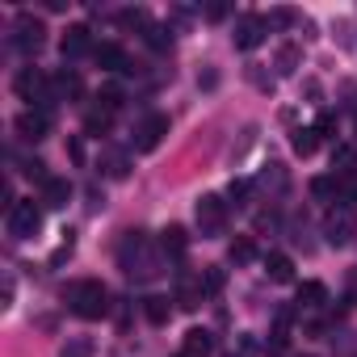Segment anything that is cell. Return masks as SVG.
Here are the masks:
<instances>
[{
	"mask_svg": "<svg viewBox=\"0 0 357 357\" xmlns=\"http://www.w3.org/2000/svg\"><path fill=\"white\" fill-rule=\"evenodd\" d=\"M68 303H72V311H76L80 319H101V315L109 311V290L89 278V282H76V286L68 290Z\"/></svg>",
	"mask_w": 357,
	"mask_h": 357,
	"instance_id": "6da1fadb",
	"label": "cell"
},
{
	"mask_svg": "<svg viewBox=\"0 0 357 357\" xmlns=\"http://www.w3.org/2000/svg\"><path fill=\"white\" fill-rule=\"evenodd\" d=\"M118 257H122V269L130 273V278H155L160 269H155V257L147 252V240L139 236V231H126V240H122V248H118Z\"/></svg>",
	"mask_w": 357,
	"mask_h": 357,
	"instance_id": "7a4b0ae2",
	"label": "cell"
},
{
	"mask_svg": "<svg viewBox=\"0 0 357 357\" xmlns=\"http://www.w3.org/2000/svg\"><path fill=\"white\" fill-rule=\"evenodd\" d=\"M194 219H198L202 236H223V227H227V202L219 194H202L198 206H194Z\"/></svg>",
	"mask_w": 357,
	"mask_h": 357,
	"instance_id": "3957f363",
	"label": "cell"
},
{
	"mask_svg": "<svg viewBox=\"0 0 357 357\" xmlns=\"http://www.w3.org/2000/svg\"><path fill=\"white\" fill-rule=\"evenodd\" d=\"M38 227H43V211H38L34 202H17V206L9 211V236H13V240H34Z\"/></svg>",
	"mask_w": 357,
	"mask_h": 357,
	"instance_id": "277c9868",
	"label": "cell"
},
{
	"mask_svg": "<svg viewBox=\"0 0 357 357\" xmlns=\"http://www.w3.org/2000/svg\"><path fill=\"white\" fill-rule=\"evenodd\" d=\"M353 231H357V219H353V211H349V206L328 211V219H324V240H328L332 248H344V244L353 240Z\"/></svg>",
	"mask_w": 357,
	"mask_h": 357,
	"instance_id": "5b68a950",
	"label": "cell"
},
{
	"mask_svg": "<svg viewBox=\"0 0 357 357\" xmlns=\"http://www.w3.org/2000/svg\"><path fill=\"white\" fill-rule=\"evenodd\" d=\"M13 30H17V34H13L17 51H26V55L43 51V43H47V26H43L34 13H17V26H13Z\"/></svg>",
	"mask_w": 357,
	"mask_h": 357,
	"instance_id": "8992f818",
	"label": "cell"
},
{
	"mask_svg": "<svg viewBox=\"0 0 357 357\" xmlns=\"http://www.w3.org/2000/svg\"><path fill=\"white\" fill-rule=\"evenodd\" d=\"M164 135H168V118H164V114H147V118L139 122V130H135V147H139V151H155V147L164 143Z\"/></svg>",
	"mask_w": 357,
	"mask_h": 357,
	"instance_id": "52a82bcc",
	"label": "cell"
},
{
	"mask_svg": "<svg viewBox=\"0 0 357 357\" xmlns=\"http://www.w3.org/2000/svg\"><path fill=\"white\" fill-rule=\"evenodd\" d=\"M265 30H269L265 17H257V13L240 17V22H236V47H240V51H257V47L265 43Z\"/></svg>",
	"mask_w": 357,
	"mask_h": 357,
	"instance_id": "ba28073f",
	"label": "cell"
},
{
	"mask_svg": "<svg viewBox=\"0 0 357 357\" xmlns=\"http://www.w3.org/2000/svg\"><path fill=\"white\" fill-rule=\"evenodd\" d=\"M47 130H51V114H47V109H26V114L17 118V135H22L26 143L47 139Z\"/></svg>",
	"mask_w": 357,
	"mask_h": 357,
	"instance_id": "9c48e42d",
	"label": "cell"
},
{
	"mask_svg": "<svg viewBox=\"0 0 357 357\" xmlns=\"http://www.w3.org/2000/svg\"><path fill=\"white\" fill-rule=\"evenodd\" d=\"M215 353V336L206 328H190L181 340V357H211Z\"/></svg>",
	"mask_w": 357,
	"mask_h": 357,
	"instance_id": "30bf717a",
	"label": "cell"
},
{
	"mask_svg": "<svg viewBox=\"0 0 357 357\" xmlns=\"http://www.w3.org/2000/svg\"><path fill=\"white\" fill-rule=\"evenodd\" d=\"M160 248H164V257L181 261V257H185V248H190V236H185V227H181V223L164 227V231H160Z\"/></svg>",
	"mask_w": 357,
	"mask_h": 357,
	"instance_id": "8fae6325",
	"label": "cell"
},
{
	"mask_svg": "<svg viewBox=\"0 0 357 357\" xmlns=\"http://www.w3.org/2000/svg\"><path fill=\"white\" fill-rule=\"evenodd\" d=\"M93 55H97V63L109 68V72H130V59H126V51H122L118 43H101V47H93Z\"/></svg>",
	"mask_w": 357,
	"mask_h": 357,
	"instance_id": "7c38bea8",
	"label": "cell"
},
{
	"mask_svg": "<svg viewBox=\"0 0 357 357\" xmlns=\"http://www.w3.org/2000/svg\"><path fill=\"white\" fill-rule=\"evenodd\" d=\"M68 198H72V185L63 181V176H51V181L43 185V202H47L51 211H63V206H68Z\"/></svg>",
	"mask_w": 357,
	"mask_h": 357,
	"instance_id": "4fadbf2b",
	"label": "cell"
},
{
	"mask_svg": "<svg viewBox=\"0 0 357 357\" xmlns=\"http://www.w3.org/2000/svg\"><path fill=\"white\" fill-rule=\"evenodd\" d=\"M93 47V38H89V26H72L68 34H63V59H76V55H84Z\"/></svg>",
	"mask_w": 357,
	"mask_h": 357,
	"instance_id": "5bb4252c",
	"label": "cell"
},
{
	"mask_svg": "<svg viewBox=\"0 0 357 357\" xmlns=\"http://www.w3.org/2000/svg\"><path fill=\"white\" fill-rule=\"evenodd\" d=\"M328 303V286L324 282H303L298 286V311H315Z\"/></svg>",
	"mask_w": 357,
	"mask_h": 357,
	"instance_id": "9a60e30c",
	"label": "cell"
},
{
	"mask_svg": "<svg viewBox=\"0 0 357 357\" xmlns=\"http://www.w3.org/2000/svg\"><path fill=\"white\" fill-rule=\"evenodd\" d=\"M51 93H55V101H68V97H80V93H84V84H80V76H76V72H59V76L51 80Z\"/></svg>",
	"mask_w": 357,
	"mask_h": 357,
	"instance_id": "2e32d148",
	"label": "cell"
},
{
	"mask_svg": "<svg viewBox=\"0 0 357 357\" xmlns=\"http://www.w3.org/2000/svg\"><path fill=\"white\" fill-rule=\"evenodd\" d=\"M265 269H269L273 282H294V261H290L286 252H269V257H265Z\"/></svg>",
	"mask_w": 357,
	"mask_h": 357,
	"instance_id": "e0dca14e",
	"label": "cell"
},
{
	"mask_svg": "<svg viewBox=\"0 0 357 357\" xmlns=\"http://www.w3.org/2000/svg\"><path fill=\"white\" fill-rule=\"evenodd\" d=\"M290 147H294L298 155H311V151L319 147V130H315V126H298V130L290 135Z\"/></svg>",
	"mask_w": 357,
	"mask_h": 357,
	"instance_id": "ac0fdd59",
	"label": "cell"
},
{
	"mask_svg": "<svg viewBox=\"0 0 357 357\" xmlns=\"http://www.w3.org/2000/svg\"><path fill=\"white\" fill-rule=\"evenodd\" d=\"M143 315L160 328V324H168V315H172V307H168V298H160V294H147L143 298Z\"/></svg>",
	"mask_w": 357,
	"mask_h": 357,
	"instance_id": "d6986e66",
	"label": "cell"
},
{
	"mask_svg": "<svg viewBox=\"0 0 357 357\" xmlns=\"http://www.w3.org/2000/svg\"><path fill=\"white\" fill-rule=\"evenodd\" d=\"M311 194L324 198V202H336V198H340V181H336V176H315V181H311Z\"/></svg>",
	"mask_w": 357,
	"mask_h": 357,
	"instance_id": "ffe728a7",
	"label": "cell"
},
{
	"mask_svg": "<svg viewBox=\"0 0 357 357\" xmlns=\"http://www.w3.org/2000/svg\"><path fill=\"white\" fill-rule=\"evenodd\" d=\"M176 303H181L185 311H194V307L202 303V286H194V282H185V278H181V286H176Z\"/></svg>",
	"mask_w": 357,
	"mask_h": 357,
	"instance_id": "44dd1931",
	"label": "cell"
},
{
	"mask_svg": "<svg viewBox=\"0 0 357 357\" xmlns=\"http://www.w3.org/2000/svg\"><path fill=\"white\" fill-rule=\"evenodd\" d=\"M298 59H303V51H298L294 43H286V47L278 51V72H282V76H290V72L298 68Z\"/></svg>",
	"mask_w": 357,
	"mask_h": 357,
	"instance_id": "7402d4cb",
	"label": "cell"
},
{
	"mask_svg": "<svg viewBox=\"0 0 357 357\" xmlns=\"http://www.w3.org/2000/svg\"><path fill=\"white\" fill-rule=\"evenodd\" d=\"M227 257H231L236 265H248V261L257 257V248H252V240H248V236H240V240H231V248H227Z\"/></svg>",
	"mask_w": 357,
	"mask_h": 357,
	"instance_id": "603a6c76",
	"label": "cell"
},
{
	"mask_svg": "<svg viewBox=\"0 0 357 357\" xmlns=\"http://www.w3.org/2000/svg\"><path fill=\"white\" fill-rule=\"evenodd\" d=\"M198 286H202V294H219V290L227 286V273H223L219 265H211V269L202 273V282H198Z\"/></svg>",
	"mask_w": 357,
	"mask_h": 357,
	"instance_id": "cb8c5ba5",
	"label": "cell"
},
{
	"mask_svg": "<svg viewBox=\"0 0 357 357\" xmlns=\"http://www.w3.org/2000/svg\"><path fill=\"white\" fill-rule=\"evenodd\" d=\"M97 101H101L105 114H114V109L122 105V89H118V84H101V89H97Z\"/></svg>",
	"mask_w": 357,
	"mask_h": 357,
	"instance_id": "d4e9b609",
	"label": "cell"
},
{
	"mask_svg": "<svg viewBox=\"0 0 357 357\" xmlns=\"http://www.w3.org/2000/svg\"><path fill=\"white\" fill-rule=\"evenodd\" d=\"M84 130H89V135H97V139H101V135H105V130H109V114H105V109H93V114H89V118H84Z\"/></svg>",
	"mask_w": 357,
	"mask_h": 357,
	"instance_id": "484cf974",
	"label": "cell"
},
{
	"mask_svg": "<svg viewBox=\"0 0 357 357\" xmlns=\"http://www.w3.org/2000/svg\"><path fill=\"white\" fill-rule=\"evenodd\" d=\"M63 357H93V340H89V336H76V340H68Z\"/></svg>",
	"mask_w": 357,
	"mask_h": 357,
	"instance_id": "4316f807",
	"label": "cell"
},
{
	"mask_svg": "<svg viewBox=\"0 0 357 357\" xmlns=\"http://www.w3.org/2000/svg\"><path fill=\"white\" fill-rule=\"evenodd\" d=\"M105 172H109V176H126V172H130V168H126V155L109 151V155H105Z\"/></svg>",
	"mask_w": 357,
	"mask_h": 357,
	"instance_id": "83f0119b",
	"label": "cell"
},
{
	"mask_svg": "<svg viewBox=\"0 0 357 357\" xmlns=\"http://www.w3.org/2000/svg\"><path fill=\"white\" fill-rule=\"evenodd\" d=\"M143 38H147V47H155V51H164V47H168V34H164L160 26H147V30H143Z\"/></svg>",
	"mask_w": 357,
	"mask_h": 357,
	"instance_id": "f1b7e54d",
	"label": "cell"
},
{
	"mask_svg": "<svg viewBox=\"0 0 357 357\" xmlns=\"http://www.w3.org/2000/svg\"><path fill=\"white\" fill-rule=\"evenodd\" d=\"M227 13H231V9H227V5H206V17H211V22H223V17H227Z\"/></svg>",
	"mask_w": 357,
	"mask_h": 357,
	"instance_id": "f546056e",
	"label": "cell"
},
{
	"mask_svg": "<svg viewBox=\"0 0 357 357\" xmlns=\"http://www.w3.org/2000/svg\"><path fill=\"white\" fill-rule=\"evenodd\" d=\"M68 151H72L76 164H84V147H80V139H68Z\"/></svg>",
	"mask_w": 357,
	"mask_h": 357,
	"instance_id": "4dcf8cb0",
	"label": "cell"
},
{
	"mask_svg": "<svg viewBox=\"0 0 357 357\" xmlns=\"http://www.w3.org/2000/svg\"><path fill=\"white\" fill-rule=\"evenodd\" d=\"M227 194H231L236 202H240V198H248V181H231V190H227Z\"/></svg>",
	"mask_w": 357,
	"mask_h": 357,
	"instance_id": "1f68e13d",
	"label": "cell"
},
{
	"mask_svg": "<svg viewBox=\"0 0 357 357\" xmlns=\"http://www.w3.org/2000/svg\"><path fill=\"white\" fill-rule=\"evenodd\" d=\"M332 126H336V118H332V114H319V122H315V130L324 135V130H332Z\"/></svg>",
	"mask_w": 357,
	"mask_h": 357,
	"instance_id": "d6a6232c",
	"label": "cell"
},
{
	"mask_svg": "<svg viewBox=\"0 0 357 357\" xmlns=\"http://www.w3.org/2000/svg\"><path fill=\"white\" fill-rule=\"evenodd\" d=\"M273 22H278V26H290V22H294V13H290V9H278V13H273Z\"/></svg>",
	"mask_w": 357,
	"mask_h": 357,
	"instance_id": "836d02e7",
	"label": "cell"
},
{
	"mask_svg": "<svg viewBox=\"0 0 357 357\" xmlns=\"http://www.w3.org/2000/svg\"><path fill=\"white\" fill-rule=\"evenodd\" d=\"M349 298H353V303H357V269H353V273H349Z\"/></svg>",
	"mask_w": 357,
	"mask_h": 357,
	"instance_id": "e575fe53",
	"label": "cell"
}]
</instances>
